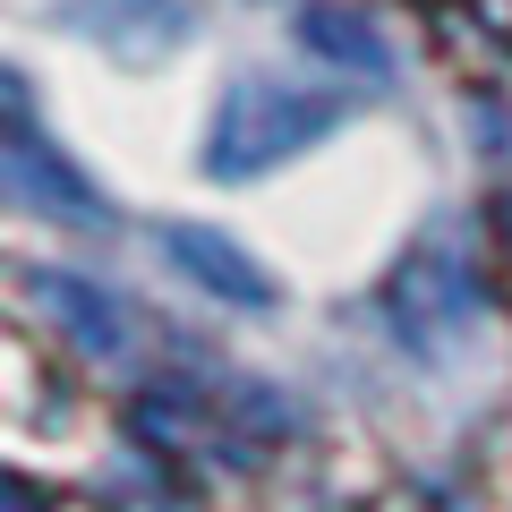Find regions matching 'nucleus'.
Segmentation results:
<instances>
[{"label":"nucleus","mask_w":512,"mask_h":512,"mask_svg":"<svg viewBox=\"0 0 512 512\" xmlns=\"http://www.w3.org/2000/svg\"><path fill=\"white\" fill-rule=\"evenodd\" d=\"M350 103L333 86H291V77H239L214 111V137H205V171L214 180H248V171L282 163V154L316 146L325 128H342Z\"/></svg>","instance_id":"obj_1"},{"label":"nucleus","mask_w":512,"mask_h":512,"mask_svg":"<svg viewBox=\"0 0 512 512\" xmlns=\"http://www.w3.org/2000/svg\"><path fill=\"white\" fill-rule=\"evenodd\" d=\"M163 248H171V265H188V274H197L214 299H231V308H265V299H274L265 265L239 256L231 239H214V231H163Z\"/></svg>","instance_id":"obj_5"},{"label":"nucleus","mask_w":512,"mask_h":512,"mask_svg":"<svg viewBox=\"0 0 512 512\" xmlns=\"http://www.w3.org/2000/svg\"><path fill=\"white\" fill-rule=\"evenodd\" d=\"M299 35H308L325 60H350V69H367V77H384V69H393V43H384L376 26L359 18V9H342V18H333V9H316V18L299 26Z\"/></svg>","instance_id":"obj_6"},{"label":"nucleus","mask_w":512,"mask_h":512,"mask_svg":"<svg viewBox=\"0 0 512 512\" xmlns=\"http://www.w3.org/2000/svg\"><path fill=\"white\" fill-rule=\"evenodd\" d=\"M393 325H402V342L427 350V359H444V350L478 325V265H470L461 222H436V231L402 256V274H393Z\"/></svg>","instance_id":"obj_2"},{"label":"nucleus","mask_w":512,"mask_h":512,"mask_svg":"<svg viewBox=\"0 0 512 512\" xmlns=\"http://www.w3.org/2000/svg\"><path fill=\"white\" fill-rule=\"evenodd\" d=\"M43 299H52V316L94 350V359H120V350L137 342V316H128V299L103 291V282H86V274H43Z\"/></svg>","instance_id":"obj_3"},{"label":"nucleus","mask_w":512,"mask_h":512,"mask_svg":"<svg viewBox=\"0 0 512 512\" xmlns=\"http://www.w3.org/2000/svg\"><path fill=\"white\" fill-rule=\"evenodd\" d=\"M9 188H18L26 205H43V214H60V222H103L94 188L77 180V171L60 163L52 146H43L35 128H18V137H9Z\"/></svg>","instance_id":"obj_4"}]
</instances>
